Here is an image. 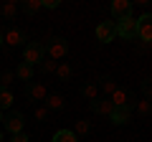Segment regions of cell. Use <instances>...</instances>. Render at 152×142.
<instances>
[{
	"instance_id": "d6a6232c",
	"label": "cell",
	"mask_w": 152,
	"mask_h": 142,
	"mask_svg": "<svg viewBox=\"0 0 152 142\" xmlns=\"http://www.w3.org/2000/svg\"><path fill=\"white\" fill-rule=\"evenodd\" d=\"M0 122H3V112H0Z\"/></svg>"
},
{
	"instance_id": "f1b7e54d",
	"label": "cell",
	"mask_w": 152,
	"mask_h": 142,
	"mask_svg": "<svg viewBox=\"0 0 152 142\" xmlns=\"http://www.w3.org/2000/svg\"><path fill=\"white\" fill-rule=\"evenodd\" d=\"M145 99H150V102H152V81L145 84Z\"/></svg>"
},
{
	"instance_id": "d6986e66",
	"label": "cell",
	"mask_w": 152,
	"mask_h": 142,
	"mask_svg": "<svg viewBox=\"0 0 152 142\" xmlns=\"http://www.w3.org/2000/svg\"><path fill=\"white\" fill-rule=\"evenodd\" d=\"M81 94L89 99V102H96V99H99V84H86Z\"/></svg>"
},
{
	"instance_id": "ac0fdd59",
	"label": "cell",
	"mask_w": 152,
	"mask_h": 142,
	"mask_svg": "<svg viewBox=\"0 0 152 142\" xmlns=\"http://www.w3.org/2000/svg\"><path fill=\"white\" fill-rule=\"evenodd\" d=\"M117 89H119V86H117V84H114V81H112V79H104V81H102V84H99V91H102V94H104V97H112V94H114V91H117Z\"/></svg>"
},
{
	"instance_id": "9c48e42d",
	"label": "cell",
	"mask_w": 152,
	"mask_h": 142,
	"mask_svg": "<svg viewBox=\"0 0 152 142\" xmlns=\"http://www.w3.org/2000/svg\"><path fill=\"white\" fill-rule=\"evenodd\" d=\"M23 41H26V33H23L20 28H8V31L3 33V43L5 46H20Z\"/></svg>"
},
{
	"instance_id": "30bf717a",
	"label": "cell",
	"mask_w": 152,
	"mask_h": 142,
	"mask_svg": "<svg viewBox=\"0 0 152 142\" xmlns=\"http://www.w3.org/2000/svg\"><path fill=\"white\" fill-rule=\"evenodd\" d=\"M28 97H31V102H46V97H48V91H46V84H31V89H28Z\"/></svg>"
},
{
	"instance_id": "5b68a950",
	"label": "cell",
	"mask_w": 152,
	"mask_h": 142,
	"mask_svg": "<svg viewBox=\"0 0 152 142\" xmlns=\"http://www.w3.org/2000/svg\"><path fill=\"white\" fill-rule=\"evenodd\" d=\"M94 36H96V41L99 43H112L114 41V20H104V23H99L96 28H94Z\"/></svg>"
},
{
	"instance_id": "ffe728a7",
	"label": "cell",
	"mask_w": 152,
	"mask_h": 142,
	"mask_svg": "<svg viewBox=\"0 0 152 142\" xmlns=\"http://www.w3.org/2000/svg\"><path fill=\"white\" fill-rule=\"evenodd\" d=\"M137 114H140V117L152 114V102H150V99H140V102H137Z\"/></svg>"
},
{
	"instance_id": "4dcf8cb0",
	"label": "cell",
	"mask_w": 152,
	"mask_h": 142,
	"mask_svg": "<svg viewBox=\"0 0 152 142\" xmlns=\"http://www.w3.org/2000/svg\"><path fill=\"white\" fill-rule=\"evenodd\" d=\"M0 46H3V31H0Z\"/></svg>"
},
{
	"instance_id": "603a6c76",
	"label": "cell",
	"mask_w": 152,
	"mask_h": 142,
	"mask_svg": "<svg viewBox=\"0 0 152 142\" xmlns=\"http://www.w3.org/2000/svg\"><path fill=\"white\" fill-rule=\"evenodd\" d=\"M89 130H91V124H89L86 119H79V122H76V124H74V130H71V132H74V135L79 137V135H86Z\"/></svg>"
},
{
	"instance_id": "8992f818",
	"label": "cell",
	"mask_w": 152,
	"mask_h": 142,
	"mask_svg": "<svg viewBox=\"0 0 152 142\" xmlns=\"http://www.w3.org/2000/svg\"><path fill=\"white\" fill-rule=\"evenodd\" d=\"M112 15H114V23L127 18V15H132V3L129 0H114L112 3Z\"/></svg>"
},
{
	"instance_id": "d4e9b609",
	"label": "cell",
	"mask_w": 152,
	"mask_h": 142,
	"mask_svg": "<svg viewBox=\"0 0 152 142\" xmlns=\"http://www.w3.org/2000/svg\"><path fill=\"white\" fill-rule=\"evenodd\" d=\"M41 8H43V5H41V0H26V13H31V15L38 13Z\"/></svg>"
},
{
	"instance_id": "83f0119b",
	"label": "cell",
	"mask_w": 152,
	"mask_h": 142,
	"mask_svg": "<svg viewBox=\"0 0 152 142\" xmlns=\"http://www.w3.org/2000/svg\"><path fill=\"white\" fill-rule=\"evenodd\" d=\"M10 142H31V140H28L26 132H20V135H13V137H10Z\"/></svg>"
},
{
	"instance_id": "277c9868",
	"label": "cell",
	"mask_w": 152,
	"mask_h": 142,
	"mask_svg": "<svg viewBox=\"0 0 152 142\" xmlns=\"http://www.w3.org/2000/svg\"><path fill=\"white\" fill-rule=\"evenodd\" d=\"M137 38L145 43H152V13H145L137 18Z\"/></svg>"
},
{
	"instance_id": "cb8c5ba5",
	"label": "cell",
	"mask_w": 152,
	"mask_h": 142,
	"mask_svg": "<svg viewBox=\"0 0 152 142\" xmlns=\"http://www.w3.org/2000/svg\"><path fill=\"white\" fill-rule=\"evenodd\" d=\"M13 81H15V71H3V76H0V86H3V89H10Z\"/></svg>"
},
{
	"instance_id": "4316f807",
	"label": "cell",
	"mask_w": 152,
	"mask_h": 142,
	"mask_svg": "<svg viewBox=\"0 0 152 142\" xmlns=\"http://www.w3.org/2000/svg\"><path fill=\"white\" fill-rule=\"evenodd\" d=\"M41 5H43L46 10H56V8L61 5V0H41Z\"/></svg>"
},
{
	"instance_id": "4fadbf2b",
	"label": "cell",
	"mask_w": 152,
	"mask_h": 142,
	"mask_svg": "<svg viewBox=\"0 0 152 142\" xmlns=\"http://www.w3.org/2000/svg\"><path fill=\"white\" fill-rule=\"evenodd\" d=\"M13 104H15V94H13V89H3V86H0V112L10 109Z\"/></svg>"
},
{
	"instance_id": "484cf974",
	"label": "cell",
	"mask_w": 152,
	"mask_h": 142,
	"mask_svg": "<svg viewBox=\"0 0 152 142\" xmlns=\"http://www.w3.org/2000/svg\"><path fill=\"white\" fill-rule=\"evenodd\" d=\"M33 117H36L38 122H46V117H48V109H46V107H36V112H33Z\"/></svg>"
},
{
	"instance_id": "8fae6325",
	"label": "cell",
	"mask_w": 152,
	"mask_h": 142,
	"mask_svg": "<svg viewBox=\"0 0 152 142\" xmlns=\"http://www.w3.org/2000/svg\"><path fill=\"white\" fill-rule=\"evenodd\" d=\"M94 112H96V114H104V117H112V112H114V104L109 102V97L96 99V102H94Z\"/></svg>"
},
{
	"instance_id": "7a4b0ae2",
	"label": "cell",
	"mask_w": 152,
	"mask_h": 142,
	"mask_svg": "<svg viewBox=\"0 0 152 142\" xmlns=\"http://www.w3.org/2000/svg\"><path fill=\"white\" fill-rule=\"evenodd\" d=\"M114 33L119 36V38H134L137 36V18H132V15H127V18H122V20H117L114 23Z\"/></svg>"
},
{
	"instance_id": "44dd1931",
	"label": "cell",
	"mask_w": 152,
	"mask_h": 142,
	"mask_svg": "<svg viewBox=\"0 0 152 142\" xmlns=\"http://www.w3.org/2000/svg\"><path fill=\"white\" fill-rule=\"evenodd\" d=\"M41 71H43V74H56V66H58V61H53V59H48V56H46L43 61H41Z\"/></svg>"
},
{
	"instance_id": "7c38bea8",
	"label": "cell",
	"mask_w": 152,
	"mask_h": 142,
	"mask_svg": "<svg viewBox=\"0 0 152 142\" xmlns=\"http://www.w3.org/2000/svg\"><path fill=\"white\" fill-rule=\"evenodd\" d=\"M64 104H66V99L61 97V94H48V97H46V109H48V112L64 109Z\"/></svg>"
},
{
	"instance_id": "2e32d148",
	"label": "cell",
	"mask_w": 152,
	"mask_h": 142,
	"mask_svg": "<svg viewBox=\"0 0 152 142\" xmlns=\"http://www.w3.org/2000/svg\"><path fill=\"white\" fill-rule=\"evenodd\" d=\"M15 79H20V81H31L33 79V66H28V64H18V69H15Z\"/></svg>"
},
{
	"instance_id": "ba28073f",
	"label": "cell",
	"mask_w": 152,
	"mask_h": 142,
	"mask_svg": "<svg viewBox=\"0 0 152 142\" xmlns=\"http://www.w3.org/2000/svg\"><path fill=\"white\" fill-rule=\"evenodd\" d=\"M109 119H112V124H127L132 119V104H127V107H114Z\"/></svg>"
},
{
	"instance_id": "52a82bcc",
	"label": "cell",
	"mask_w": 152,
	"mask_h": 142,
	"mask_svg": "<svg viewBox=\"0 0 152 142\" xmlns=\"http://www.w3.org/2000/svg\"><path fill=\"white\" fill-rule=\"evenodd\" d=\"M3 122H5V132H8V135H20V132H23V127H26V119H23V114H10V117H8V119H3Z\"/></svg>"
},
{
	"instance_id": "7402d4cb",
	"label": "cell",
	"mask_w": 152,
	"mask_h": 142,
	"mask_svg": "<svg viewBox=\"0 0 152 142\" xmlns=\"http://www.w3.org/2000/svg\"><path fill=\"white\" fill-rule=\"evenodd\" d=\"M56 76H58V79H69L71 76V66L66 64V61H58V66H56Z\"/></svg>"
},
{
	"instance_id": "1f68e13d",
	"label": "cell",
	"mask_w": 152,
	"mask_h": 142,
	"mask_svg": "<svg viewBox=\"0 0 152 142\" xmlns=\"http://www.w3.org/2000/svg\"><path fill=\"white\" fill-rule=\"evenodd\" d=\"M0 66H3V53H0Z\"/></svg>"
},
{
	"instance_id": "5bb4252c",
	"label": "cell",
	"mask_w": 152,
	"mask_h": 142,
	"mask_svg": "<svg viewBox=\"0 0 152 142\" xmlns=\"http://www.w3.org/2000/svg\"><path fill=\"white\" fill-rule=\"evenodd\" d=\"M0 15L8 18V20L15 18V15H18V3H15V0H5V3L0 5Z\"/></svg>"
},
{
	"instance_id": "3957f363",
	"label": "cell",
	"mask_w": 152,
	"mask_h": 142,
	"mask_svg": "<svg viewBox=\"0 0 152 142\" xmlns=\"http://www.w3.org/2000/svg\"><path fill=\"white\" fill-rule=\"evenodd\" d=\"M46 53H48V59L61 61V59H66V53H69V43H66L61 36H53V38L48 41V48H46Z\"/></svg>"
},
{
	"instance_id": "f546056e",
	"label": "cell",
	"mask_w": 152,
	"mask_h": 142,
	"mask_svg": "<svg viewBox=\"0 0 152 142\" xmlns=\"http://www.w3.org/2000/svg\"><path fill=\"white\" fill-rule=\"evenodd\" d=\"M0 142H5V130L0 127Z\"/></svg>"
},
{
	"instance_id": "e0dca14e",
	"label": "cell",
	"mask_w": 152,
	"mask_h": 142,
	"mask_svg": "<svg viewBox=\"0 0 152 142\" xmlns=\"http://www.w3.org/2000/svg\"><path fill=\"white\" fill-rule=\"evenodd\" d=\"M51 142H79V137H76L71 130H58V132L53 135V140H51Z\"/></svg>"
},
{
	"instance_id": "6da1fadb",
	"label": "cell",
	"mask_w": 152,
	"mask_h": 142,
	"mask_svg": "<svg viewBox=\"0 0 152 142\" xmlns=\"http://www.w3.org/2000/svg\"><path fill=\"white\" fill-rule=\"evenodd\" d=\"M43 59H46V46H43V43H38V41L26 43V48H23V64H28V66L36 69Z\"/></svg>"
},
{
	"instance_id": "9a60e30c",
	"label": "cell",
	"mask_w": 152,
	"mask_h": 142,
	"mask_svg": "<svg viewBox=\"0 0 152 142\" xmlns=\"http://www.w3.org/2000/svg\"><path fill=\"white\" fill-rule=\"evenodd\" d=\"M109 102H112L114 107H127V104H129V94H127V89H117V91L109 97Z\"/></svg>"
}]
</instances>
